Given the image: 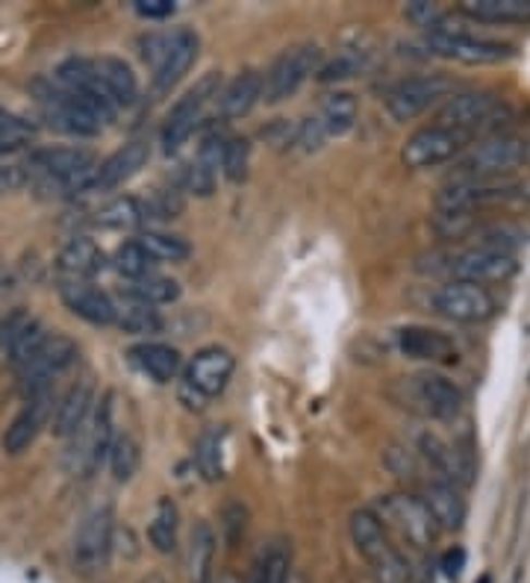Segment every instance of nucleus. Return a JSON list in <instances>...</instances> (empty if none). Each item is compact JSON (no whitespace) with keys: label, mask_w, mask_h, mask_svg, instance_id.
<instances>
[{"label":"nucleus","mask_w":530,"mask_h":583,"mask_svg":"<svg viewBox=\"0 0 530 583\" xmlns=\"http://www.w3.org/2000/svg\"><path fill=\"white\" fill-rule=\"evenodd\" d=\"M422 272L439 274L448 277V283H474V286H486V283H504L510 281L513 274L519 272V263L510 253H495L466 245V248H451V251H436L424 257Z\"/></svg>","instance_id":"nucleus-1"},{"label":"nucleus","mask_w":530,"mask_h":583,"mask_svg":"<svg viewBox=\"0 0 530 583\" xmlns=\"http://www.w3.org/2000/svg\"><path fill=\"white\" fill-rule=\"evenodd\" d=\"M530 166V139L498 133L471 142L451 163V180H486V177H513V171Z\"/></svg>","instance_id":"nucleus-2"},{"label":"nucleus","mask_w":530,"mask_h":583,"mask_svg":"<svg viewBox=\"0 0 530 583\" xmlns=\"http://www.w3.org/2000/svg\"><path fill=\"white\" fill-rule=\"evenodd\" d=\"M530 183L519 177H486V180H451L436 194V213L481 215L492 206L528 201Z\"/></svg>","instance_id":"nucleus-3"},{"label":"nucleus","mask_w":530,"mask_h":583,"mask_svg":"<svg viewBox=\"0 0 530 583\" xmlns=\"http://www.w3.org/2000/svg\"><path fill=\"white\" fill-rule=\"evenodd\" d=\"M351 539L357 545V551L365 557V563L372 566V572L377 574L381 583H412L410 560L398 551L393 539L386 536V527L377 519L374 510H357L351 515Z\"/></svg>","instance_id":"nucleus-4"},{"label":"nucleus","mask_w":530,"mask_h":583,"mask_svg":"<svg viewBox=\"0 0 530 583\" xmlns=\"http://www.w3.org/2000/svg\"><path fill=\"white\" fill-rule=\"evenodd\" d=\"M510 118L504 100H501L495 92H486V88H478V92H460V95H451L445 104H442L439 116H436V124L448 127V130H457V133H466V136H498L504 133L498 121Z\"/></svg>","instance_id":"nucleus-5"},{"label":"nucleus","mask_w":530,"mask_h":583,"mask_svg":"<svg viewBox=\"0 0 530 583\" xmlns=\"http://www.w3.org/2000/svg\"><path fill=\"white\" fill-rule=\"evenodd\" d=\"M377 519L383 527H393L412 551H431L439 539V525L422 501V496L412 492H395V496L381 498V513Z\"/></svg>","instance_id":"nucleus-6"},{"label":"nucleus","mask_w":530,"mask_h":583,"mask_svg":"<svg viewBox=\"0 0 530 583\" xmlns=\"http://www.w3.org/2000/svg\"><path fill=\"white\" fill-rule=\"evenodd\" d=\"M221 95V74L218 71H209L204 78L197 80L195 86L189 88L186 95L177 100L171 112L166 118V127H162V145L166 151H177L180 145H186V139L195 133L201 121H204L206 107Z\"/></svg>","instance_id":"nucleus-7"},{"label":"nucleus","mask_w":530,"mask_h":583,"mask_svg":"<svg viewBox=\"0 0 530 583\" xmlns=\"http://www.w3.org/2000/svg\"><path fill=\"white\" fill-rule=\"evenodd\" d=\"M471 142H474V139L466 136V133H457V130H448V127L442 124H431L415 130V133L403 142L401 159L403 166L412 168V171H427V168L454 163Z\"/></svg>","instance_id":"nucleus-8"},{"label":"nucleus","mask_w":530,"mask_h":583,"mask_svg":"<svg viewBox=\"0 0 530 583\" xmlns=\"http://www.w3.org/2000/svg\"><path fill=\"white\" fill-rule=\"evenodd\" d=\"M322 69V50L315 45H294L284 50L272 62V69L263 78V100L265 104H280L292 97L298 88L304 86L310 74H318Z\"/></svg>","instance_id":"nucleus-9"},{"label":"nucleus","mask_w":530,"mask_h":583,"mask_svg":"<svg viewBox=\"0 0 530 583\" xmlns=\"http://www.w3.org/2000/svg\"><path fill=\"white\" fill-rule=\"evenodd\" d=\"M427 48L436 57L457 59L462 66H498L513 57V45L495 39H478L460 27H445L427 36Z\"/></svg>","instance_id":"nucleus-10"},{"label":"nucleus","mask_w":530,"mask_h":583,"mask_svg":"<svg viewBox=\"0 0 530 583\" xmlns=\"http://www.w3.org/2000/svg\"><path fill=\"white\" fill-rule=\"evenodd\" d=\"M454 95V83L442 74H422V78H407L386 95V112L407 124L412 118H419L439 100H448Z\"/></svg>","instance_id":"nucleus-11"},{"label":"nucleus","mask_w":530,"mask_h":583,"mask_svg":"<svg viewBox=\"0 0 530 583\" xmlns=\"http://www.w3.org/2000/svg\"><path fill=\"white\" fill-rule=\"evenodd\" d=\"M433 310L445 316V319L460 321V324H481L492 319L498 304L492 298L486 286H474V283H445L433 291Z\"/></svg>","instance_id":"nucleus-12"},{"label":"nucleus","mask_w":530,"mask_h":583,"mask_svg":"<svg viewBox=\"0 0 530 583\" xmlns=\"http://www.w3.org/2000/svg\"><path fill=\"white\" fill-rule=\"evenodd\" d=\"M112 555V510L98 507L83 519L74 539V566L83 574H100Z\"/></svg>","instance_id":"nucleus-13"},{"label":"nucleus","mask_w":530,"mask_h":583,"mask_svg":"<svg viewBox=\"0 0 530 583\" xmlns=\"http://www.w3.org/2000/svg\"><path fill=\"white\" fill-rule=\"evenodd\" d=\"M419 451H422L424 463H427L436 480H448L457 489L474 484V460L460 445H451V442H445L436 433H422L419 437Z\"/></svg>","instance_id":"nucleus-14"},{"label":"nucleus","mask_w":530,"mask_h":583,"mask_svg":"<svg viewBox=\"0 0 530 583\" xmlns=\"http://www.w3.org/2000/svg\"><path fill=\"white\" fill-rule=\"evenodd\" d=\"M74 360H77V345L69 336H62V333L48 336V342L41 345L39 357L19 371L21 386L27 392V398H36L41 392H48L50 378L59 374L62 369H69Z\"/></svg>","instance_id":"nucleus-15"},{"label":"nucleus","mask_w":530,"mask_h":583,"mask_svg":"<svg viewBox=\"0 0 530 583\" xmlns=\"http://www.w3.org/2000/svg\"><path fill=\"white\" fill-rule=\"evenodd\" d=\"M236 357L221 345H209L201 348L192 357L186 369V386H192L201 398H216L227 389L233 378Z\"/></svg>","instance_id":"nucleus-16"},{"label":"nucleus","mask_w":530,"mask_h":583,"mask_svg":"<svg viewBox=\"0 0 530 583\" xmlns=\"http://www.w3.org/2000/svg\"><path fill=\"white\" fill-rule=\"evenodd\" d=\"M407 386L412 389V398L422 404L424 416L442 418H457L462 409V392L460 386L448 380L445 374H436V371H424L419 378L403 380Z\"/></svg>","instance_id":"nucleus-17"},{"label":"nucleus","mask_w":530,"mask_h":583,"mask_svg":"<svg viewBox=\"0 0 530 583\" xmlns=\"http://www.w3.org/2000/svg\"><path fill=\"white\" fill-rule=\"evenodd\" d=\"M197 50H201V39H197L192 29L180 27L171 33L166 57L159 62L157 74H154V88H157L159 95L171 92L183 80V74H189V69L195 66Z\"/></svg>","instance_id":"nucleus-18"},{"label":"nucleus","mask_w":530,"mask_h":583,"mask_svg":"<svg viewBox=\"0 0 530 583\" xmlns=\"http://www.w3.org/2000/svg\"><path fill=\"white\" fill-rule=\"evenodd\" d=\"M147 159H150L147 142H130V145H124L121 151L107 156V159L95 168V177H92V189H88V192H107V189L128 183L130 177H136L138 171L147 166Z\"/></svg>","instance_id":"nucleus-19"},{"label":"nucleus","mask_w":530,"mask_h":583,"mask_svg":"<svg viewBox=\"0 0 530 583\" xmlns=\"http://www.w3.org/2000/svg\"><path fill=\"white\" fill-rule=\"evenodd\" d=\"M422 501L427 504L433 519H436L439 531H460L462 522H466V513H469L460 489L448 484V480H436V477H431V480L422 486Z\"/></svg>","instance_id":"nucleus-20"},{"label":"nucleus","mask_w":530,"mask_h":583,"mask_svg":"<svg viewBox=\"0 0 530 583\" xmlns=\"http://www.w3.org/2000/svg\"><path fill=\"white\" fill-rule=\"evenodd\" d=\"M398 348L403 357L424 362H454L457 360V345L451 336H445L431 328H403L398 333Z\"/></svg>","instance_id":"nucleus-21"},{"label":"nucleus","mask_w":530,"mask_h":583,"mask_svg":"<svg viewBox=\"0 0 530 583\" xmlns=\"http://www.w3.org/2000/svg\"><path fill=\"white\" fill-rule=\"evenodd\" d=\"M62 301L69 304V310L77 312L80 319H86L88 324H116V304H112L107 291L95 289L92 283H62Z\"/></svg>","instance_id":"nucleus-22"},{"label":"nucleus","mask_w":530,"mask_h":583,"mask_svg":"<svg viewBox=\"0 0 530 583\" xmlns=\"http://www.w3.org/2000/svg\"><path fill=\"white\" fill-rule=\"evenodd\" d=\"M83 433V457H86V472L98 466L100 460L109 457V448H112V439H116V430H112V392H107L100 404L95 407V416L92 421H86V428L80 430Z\"/></svg>","instance_id":"nucleus-23"},{"label":"nucleus","mask_w":530,"mask_h":583,"mask_svg":"<svg viewBox=\"0 0 530 583\" xmlns=\"http://www.w3.org/2000/svg\"><path fill=\"white\" fill-rule=\"evenodd\" d=\"M92 66H95V74H98V80L104 83V88H107L109 100H112L116 107H130V104H136L138 80L124 59L100 57L92 59Z\"/></svg>","instance_id":"nucleus-24"},{"label":"nucleus","mask_w":530,"mask_h":583,"mask_svg":"<svg viewBox=\"0 0 530 583\" xmlns=\"http://www.w3.org/2000/svg\"><path fill=\"white\" fill-rule=\"evenodd\" d=\"M48 413H50V392H41L36 398H27V407L21 409L19 416L12 418L10 428H7L3 448H7L10 454H21L24 448H29V442L36 439L39 428L45 425Z\"/></svg>","instance_id":"nucleus-25"},{"label":"nucleus","mask_w":530,"mask_h":583,"mask_svg":"<svg viewBox=\"0 0 530 583\" xmlns=\"http://www.w3.org/2000/svg\"><path fill=\"white\" fill-rule=\"evenodd\" d=\"M263 100V74L260 71H242L230 86L221 88L218 104H221V116L227 121L233 118H245L251 109Z\"/></svg>","instance_id":"nucleus-26"},{"label":"nucleus","mask_w":530,"mask_h":583,"mask_svg":"<svg viewBox=\"0 0 530 583\" xmlns=\"http://www.w3.org/2000/svg\"><path fill=\"white\" fill-rule=\"evenodd\" d=\"M460 12L481 24H530V0H462Z\"/></svg>","instance_id":"nucleus-27"},{"label":"nucleus","mask_w":530,"mask_h":583,"mask_svg":"<svg viewBox=\"0 0 530 583\" xmlns=\"http://www.w3.org/2000/svg\"><path fill=\"white\" fill-rule=\"evenodd\" d=\"M95 404V392L88 383H77L65 392V398L59 401L57 416H53V433L57 437H77L86 428L88 409Z\"/></svg>","instance_id":"nucleus-28"},{"label":"nucleus","mask_w":530,"mask_h":583,"mask_svg":"<svg viewBox=\"0 0 530 583\" xmlns=\"http://www.w3.org/2000/svg\"><path fill=\"white\" fill-rule=\"evenodd\" d=\"M104 263H107V257L98 248L95 239H86V236H77V239H71L62 253H59V269L69 274L71 281H88V277H95L98 272H104Z\"/></svg>","instance_id":"nucleus-29"},{"label":"nucleus","mask_w":530,"mask_h":583,"mask_svg":"<svg viewBox=\"0 0 530 583\" xmlns=\"http://www.w3.org/2000/svg\"><path fill=\"white\" fill-rule=\"evenodd\" d=\"M213 557H216V534L206 522H197L186 545L189 583H213Z\"/></svg>","instance_id":"nucleus-30"},{"label":"nucleus","mask_w":530,"mask_h":583,"mask_svg":"<svg viewBox=\"0 0 530 583\" xmlns=\"http://www.w3.org/2000/svg\"><path fill=\"white\" fill-rule=\"evenodd\" d=\"M130 357L147 378H154L157 383H171L180 374V354L162 342H142L130 350Z\"/></svg>","instance_id":"nucleus-31"},{"label":"nucleus","mask_w":530,"mask_h":583,"mask_svg":"<svg viewBox=\"0 0 530 583\" xmlns=\"http://www.w3.org/2000/svg\"><path fill=\"white\" fill-rule=\"evenodd\" d=\"M357 116H360V109H357V97L351 92H330V95H324L322 109L315 118H318V124L324 127L327 136L339 139L345 133H351Z\"/></svg>","instance_id":"nucleus-32"},{"label":"nucleus","mask_w":530,"mask_h":583,"mask_svg":"<svg viewBox=\"0 0 530 583\" xmlns=\"http://www.w3.org/2000/svg\"><path fill=\"white\" fill-rule=\"evenodd\" d=\"M195 466L206 484H218L225 477V430L209 428L195 445Z\"/></svg>","instance_id":"nucleus-33"},{"label":"nucleus","mask_w":530,"mask_h":583,"mask_svg":"<svg viewBox=\"0 0 530 583\" xmlns=\"http://www.w3.org/2000/svg\"><path fill=\"white\" fill-rule=\"evenodd\" d=\"M292 581V555L286 543H272L260 551L248 583H289Z\"/></svg>","instance_id":"nucleus-34"},{"label":"nucleus","mask_w":530,"mask_h":583,"mask_svg":"<svg viewBox=\"0 0 530 583\" xmlns=\"http://www.w3.org/2000/svg\"><path fill=\"white\" fill-rule=\"evenodd\" d=\"M116 324L124 333H133V336H150V333L162 331V319L159 312L145 301H136V298H124V307H116Z\"/></svg>","instance_id":"nucleus-35"},{"label":"nucleus","mask_w":530,"mask_h":583,"mask_svg":"<svg viewBox=\"0 0 530 583\" xmlns=\"http://www.w3.org/2000/svg\"><path fill=\"white\" fill-rule=\"evenodd\" d=\"M177 522H180L177 504L171 498H162L157 504V513H154V522L147 527V539L159 555H174L177 551Z\"/></svg>","instance_id":"nucleus-36"},{"label":"nucleus","mask_w":530,"mask_h":583,"mask_svg":"<svg viewBox=\"0 0 530 583\" xmlns=\"http://www.w3.org/2000/svg\"><path fill=\"white\" fill-rule=\"evenodd\" d=\"M145 218V206L138 204L136 198L124 194V198H116V201L100 206L95 222H98L100 227H109V230H130V227H138Z\"/></svg>","instance_id":"nucleus-37"},{"label":"nucleus","mask_w":530,"mask_h":583,"mask_svg":"<svg viewBox=\"0 0 530 583\" xmlns=\"http://www.w3.org/2000/svg\"><path fill=\"white\" fill-rule=\"evenodd\" d=\"M138 242L150 253L154 263H183V260H189V253H192V248H189L183 236L159 234V230H147Z\"/></svg>","instance_id":"nucleus-38"},{"label":"nucleus","mask_w":530,"mask_h":583,"mask_svg":"<svg viewBox=\"0 0 530 583\" xmlns=\"http://www.w3.org/2000/svg\"><path fill=\"white\" fill-rule=\"evenodd\" d=\"M138 463H142V454H138V442L130 433H121V437L112 439V448H109V468L112 475L121 484H128L130 477L138 472Z\"/></svg>","instance_id":"nucleus-39"},{"label":"nucleus","mask_w":530,"mask_h":583,"mask_svg":"<svg viewBox=\"0 0 530 583\" xmlns=\"http://www.w3.org/2000/svg\"><path fill=\"white\" fill-rule=\"evenodd\" d=\"M130 298H136V301H145L150 307H157V304H171L180 298V286L171 277H157V274H147L142 281H133V286L128 289Z\"/></svg>","instance_id":"nucleus-40"},{"label":"nucleus","mask_w":530,"mask_h":583,"mask_svg":"<svg viewBox=\"0 0 530 583\" xmlns=\"http://www.w3.org/2000/svg\"><path fill=\"white\" fill-rule=\"evenodd\" d=\"M116 269L118 274H124V277H130V281H142V277H147V272H150V265H154V260H150V253L142 248V242H124L121 248L116 251Z\"/></svg>","instance_id":"nucleus-41"},{"label":"nucleus","mask_w":530,"mask_h":583,"mask_svg":"<svg viewBox=\"0 0 530 583\" xmlns=\"http://www.w3.org/2000/svg\"><path fill=\"white\" fill-rule=\"evenodd\" d=\"M48 336H50V333L45 331V328H41L39 321H33L27 331L21 333L19 340H15V345L10 348V362H12V366H15L19 371L24 369V366H29V362L39 357L41 345L48 342Z\"/></svg>","instance_id":"nucleus-42"},{"label":"nucleus","mask_w":530,"mask_h":583,"mask_svg":"<svg viewBox=\"0 0 530 583\" xmlns=\"http://www.w3.org/2000/svg\"><path fill=\"white\" fill-rule=\"evenodd\" d=\"M365 69V57L363 53H357V50H342V53H336L330 62H324L322 69H318V80L322 83H339V80H348L353 74H360Z\"/></svg>","instance_id":"nucleus-43"},{"label":"nucleus","mask_w":530,"mask_h":583,"mask_svg":"<svg viewBox=\"0 0 530 583\" xmlns=\"http://www.w3.org/2000/svg\"><path fill=\"white\" fill-rule=\"evenodd\" d=\"M248 163H251V145H248V139L242 136L227 139L225 159H221V168H225L227 180H233V183L245 180Z\"/></svg>","instance_id":"nucleus-44"},{"label":"nucleus","mask_w":530,"mask_h":583,"mask_svg":"<svg viewBox=\"0 0 530 583\" xmlns=\"http://www.w3.org/2000/svg\"><path fill=\"white\" fill-rule=\"evenodd\" d=\"M403 15H407V21H412L415 27L427 29V36H431V33H439V29L445 27V21H448V15H445L436 3H427V0L407 3V7H403Z\"/></svg>","instance_id":"nucleus-45"},{"label":"nucleus","mask_w":530,"mask_h":583,"mask_svg":"<svg viewBox=\"0 0 530 583\" xmlns=\"http://www.w3.org/2000/svg\"><path fill=\"white\" fill-rule=\"evenodd\" d=\"M227 133H221L218 127H209L201 139V151H197V163L204 168H209L213 175H216V168L221 166V159H225V147H227Z\"/></svg>","instance_id":"nucleus-46"},{"label":"nucleus","mask_w":530,"mask_h":583,"mask_svg":"<svg viewBox=\"0 0 530 583\" xmlns=\"http://www.w3.org/2000/svg\"><path fill=\"white\" fill-rule=\"evenodd\" d=\"M36 133V127L29 124L27 118L15 116L10 109H0V139H15V142H27Z\"/></svg>","instance_id":"nucleus-47"},{"label":"nucleus","mask_w":530,"mask_h":583,"mask_svg":"<svg viewBox=\"0 0 530 583\" xmlns=\"http://www.w3.org/2000/svg\"><path fill=\"white\" fill-rule=\"evenodd\" d=\"M29 324H33V319H29L27 312H12L10 319L0 321V348H12L15 345V340H19L21 333L27 331Z\"/></svg>","instance_id":"nucleus-48"},{"label":"nucleus","mask_w":530,"mask_h":583,"mask_svg":"<svg viewBox=\"0 0 530 583\" xmlns=\"http://www.w3.org/2000/svg\"><path fill=\"white\" fill-rule=\"evenodd\" d=\"M324 139H327V133H324V127L318 124V118H306L304 124L298 127V139H294V145H301V151L313 154V151L322 147Z\"/></svg>","instance_id":"nucleus-49"},{"label":"nucleus","mask_w":530,"mask_h":583,"mask_svg":"<svg viewBox=\"0 0 530 583\" xmlns=\"http://www.w3.org/2000/svg\"><path fill=\"white\" fill-rule=\"evenodd\" d=\"M186 186L195 194H213V186H216V175L204 168L201 163H192L186 166Z\"/></svg>","instance_id":"nucleus-50"},{"label":"nucleus","mask_w":530,"mask_h":583,"mask_svg":"<svg viewBox=\"0 0 530 583\" xmlns=\"http://www.w3.org/2000/svg\"><path fill=\"white\" fill-rule=\"evenodd\" d=\"M225 531H227V543L233 548V545L239 543V536L245 534V510H242V507H227Z\"/></svg>","instance_id":"nucleus-51"},{"label":"nucleus","mask_w":530,"mask_h":583,"mask_svg":"<svg viewBox=\"0 0 530 583\" xmlns=\"http://www.w3.org/2000/svg\"><path fill=\"white\" fill-rule=\"evenodd\" d=\"M133 7H136V12L142 19H154V21L168 19V15L174 12V3H171V0H136Z\"/></svg>","instance_id":"nucleus-52"},{"label":"nucleus","mask_w":530,"mask_h":583,"mask_svg":"<svg viewBox=\"0 0 530 583\" xmlns=\"http://www.w3.org/2000/svg\"><path fill=\"white\" fill-rule=\"evenodd\" d=\"M27 180L29 175L24 166H0V194L15 192V189H21Z\"/></svg>","instance_id":"nucleus-53"},{"label":"nucleus","mask_w":530,"mask_h":583,"mask_svg":"<svg viewBox=\"0 0 530 583\" xmlns=\"http://www.w3.org/2000/svg\"><path fill=\"white\" fill-rule=\"evenodd\" d=\"M442 569H445V574L448 578H460V572L466 569V551L462 548H448L445 555H442Z\"/></svg>","instance_id":"nucleus-54"},{"label":"nucleus","mask_w":530,"mask_h":583,"mask_svg":"<svg viewBox=\"0 0 530 583\" xmlns=\"http://www.w3.org/2000/svg\"><path fill=\"white\" fill-rule=\"evenodd\" d=\"M21 147H24V142H15V139H0V156L15 154V151H21Z\"/></svg>","instance_id":"nucleus-55"},{"label":"nucleus","mask_w":530,"mask_h":583,"mask_svg":"<svg viewBox=\"0 0 530 583\" xmlns=\"http://www.w3.org/2000/svg\"><path fill=\"white\" fill-rule=\"evenodd\" d=\"M218 583H242V581H239L236 574H221V581H218Z\"/></svg>","instance_id":"nucleus-56"},{"label":"nucleus","mask_w":530,"mask_h":583,"mask_svg":"<svg viewBox=\"0 0 530 583\" xmlns=\"http://www.w3.org/2000/svg\"><path fill=\"white\" fill-rule=\"evenodd\" d=\"M478 583H492V578H490V574H483V578Z\"/></svg>","instance_id":"nucleus-57"},{"label":"nucleus","mask_w":530,"mask_h":583,"mask_svg":"<svg viewBox=\"0 0 530 583\" xmlns=\"http://www.w3.org/2000/svg\"><path fill=\"white\" fill-rule=\"evenodd\" d=\"M150 583H162V581H150Z\"/></svg>","instance_id":"nucleus-58"}]
</instances>
